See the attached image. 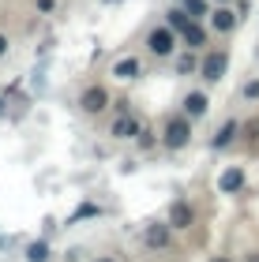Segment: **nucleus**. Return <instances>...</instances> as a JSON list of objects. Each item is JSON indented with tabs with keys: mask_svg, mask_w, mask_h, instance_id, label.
<instances>
[{
	"mask_svg": "<svg viewBox=\"0 0 259 262\" xmlns=\"http://www.w3.org/2000/svg\"><path fill=\"white\" fill-rule=\"evenodd\" d=\"M176 45H181V34H176L173 27H154L147 34V49H150V56H158V60H169V56L176 53Z\"/></svg>",
	"mask_w": 259,
	"mask_h": 262,
	"instance_id": "f257e3e1",
	"label": "nucleus"
},
{
	"mask_svg": "<svg viewBox=\"0 0 259 262\" xmlns=\"http://www.w3.org/2000/svg\"><path fill=\"white\" fill-rule=\"evenodd\" d=\"M162 142H166L169 150H184L188 142H192V120H188L184 113H176L166 120V131H162Z\"/></svg>",
	"mask_w": 259,
	"mask_h": 262,
	"instance_id": "f03ea898",
	"label": "nucleus"
},
{
	"mask_svg": "<svg viewBox=\"0 0 259 262\" xmlns=\"http://www.w3.org/2000/svg\"><path fill=\"white\" fill-rule=\"evenodd\" d=\"M199 75H203L207 82H218L222 75L229 71V53H222V49H203V56H199Z\"/></svg>",
	"mask_w": 259,
	"mask_h": 262,
	"instance_id": "7ed1b4c3",
	"label": "nucleus"
},
{
	"mask_svg": "<svg viewBox=\"0 0 259 262\" xmlns=\"http://www.w3.org/2000/svg\"><path fill=\"white\" fill-rule=\"evenodd\" d=\"M173 244V225H147L143 229V247L150 251H166Z\"/></svg>",
	"mask_w": 259,
	"mask_h": 262,
	"instance_id": "20e7f679",
	"label": "nucleus"
},
{
	"mask_svg": "<svg viewBox=\"0 0 259 262\" xmlns=\"http://www.w3.org/2000/svg\"><path fill=\"white\" fill-rule=\"evenodd\" d=\"M79 105H83V113L98 116L105 105H109V90H105V86H87V90H83V98H79Z\"/></svg>",
	"mask_w": 259,
	"mask_h": 262,
	"instance_id": "39448f33",
	"label": "nucleus"
},
{
	"mask_svg": "<svg viewBox=\"0 0 259 262\" xmlns=\"http://www.w3.org/2000/svg\"><path fill=\"white\" fill-rule=\"evenodd\" d=\"M139 127H143V124H139L128 109H121V113H116V120H113V131H109V135H113V139H135Z\"/></svg>",
	"mask_w": 259,
	"mask_h": 262,
	"instance_id": "423d86ee",
	"label": "nucleus"
},
{
	"mask_svg": "<svg viewBox=\"0 0 259 262\" xmlns=\"http://www.w3.org/2000/svg\"><path fill=\"white\" fill-rule=\"evenodd\" d=\"M181 41H184V49H195V53H203V45H207V30H203V23L192 19L188 27L181 30Z\"/></svg>",
	"mask_w": 259,
	"mask_h": 262,
	"instance_id": "0eeeda50",
	"label": "nucleus"
},
{
	"mask_svg": "<svg viewBox=\"0 0 259 262\" xmlns=\"http://www.w3.org/2000/svg\"><path fill=\"white\" fill-rule=\"evenodd\" d=\"M207 109H210V98H207V94L203 90H192V94H188V98H184V116H188V120H199V116H207Z\"/></svg>",
	"mask_w": 259,
	"mask_h": 262,
	"instance_id": "6e6552de",
	"label": "nucleus"
},
{
	"mask_svg": "<svg viewBox=\"0 0 259 262\" xmlns=\"http://www.w3.org/2000/svg\"><path fill=\"white\" fill-rule=\"evenodd\" d=\"M192 221H195V210L188 206L184 199H176L169 206V225H173V229H192Z\"/></svg>",
	"mask_w": 259,
	"mask_h": 262,
	"instance_id": "1a4fd4ad",
	"label": "nucleus"
},
{
	"mask_svg": "<svg viewBox=\"0 0 259 262\" xmlns=\"http://www.w3.org/2000/svg\"><path fill=\"white\" fill-rule=\"evenodd\" d=\"M218 187H222V195H237L244 187V169L241 165H229V169L218 176Z\"/></svg>",
	"mask_w": 259,
	"mask_h": 262,
	"instance_id": "9d476101",
	"label": "nucleus"
},
{
	"mask_svg": "<svg viewBox=\"0 0 259 262\" xmlns=\"http://www.w3.org/2000/svg\"><path fill=\"white\" fill-rule=\"evenodd\" d=\"M210 27H214L218 34H229L233 27H237V15H233V4H218L214 11H210Z\"/></svg>",
	"mask_w": 259,
	"mask_h": 262,
	"instance_id": "9b49d317",
	"label": "nucleus"
},
{
	"mask_svg": "<svg viewBox=\"0 0 259 262\" xmlns=\"http://www.w3.org/2000/svg\"><path fill=\"white\" fill-rule=\"evenodd\" d=\"M241 131H244V127H241V120H226V124H222V127L214 131V139H210V146H214V150H226L229 142H233V139L241 135Z\"/></svg>",
	"mask_w": 259,
	"mask_h": 262,
	"instance_id": "f8f14e48",
	"label": "nucleus"
},
{
	"mask_svg": "<svg viewBox=\"0 0 259 262\" xmlns=\"http://www.w3.org/2000/svg\"><path fill=\"white\" fill-rule=\"evenodd\" d=\"M113 75H116V79H124V82H132V79L143 75V64H139L135 56H124V60H116V64H113Z\"/></svg>",
	"mask_w": 259,
	"mask_h": 262,
	"instance_id": "ddd939ff",
	"label": "nucleus"
},
{
	"mask_svg": "<svg viewBox=\"0 0 259 262\" xmlns=\"http://www.w3.org/2000/svg\"><path fill=\"white\" fill-rule=\"evenodd\" d=\"M173 68L181 71V75H192V71L199 68V60H195V49H184V53H173Z\"/></svg>",
	"mask_w": 259,
	"mask_h": 262,
	"instance_id": "4468645a",
	"label": "nucleus"
},
{
	"mask_svg": "<svg viewBox=\"0 0 259 262\" xmlns=\"http://www.w3.org/2000/svg\"><path fill=\"white\" fill-rule=\"evenodd\" d=\"M27 262H49V244H45V240L27 244Z\"/></svg>",
	"mask_w": 259,
	"mask_h": 262,
	"instance_id": "2eb2a0df",
	"label": "nucleus"
},
{
	"mask_svg": "<svg viewBox=\"0 0 259 262\" xmlns=\"http://www.w3.org/2000/svg\"><path fill=\"white\" fill-rule=\"evenodd\" d=\"M188 23H192V15H188V11H184V8H173V11H169V15H166V27H173L176 34H181V30L188 27Z\"/></svg>",
	"mask_w": 259,
	"mask_h": 262,
	"instance_id": "dca6fc26",
	"label": "nucleus"
},
{
	"mask_svg": "<svg viewBox=\"0 0 259 262\" xmlns=\"http://www.w3.org/2000/svg\"><path fill=\"white\" fill-rule=\"evenodd\" d=\"M184 11L192 19H207L210 15V0H184Z\"/></svg>",
	"mask_w": 259,
	"mask_h": 262,
	"instance_id": "f3484780",
	"label": "nucleus"
},
{
	"mask_svg": "<svg viewBox=\"0 0 259 262\" xmlns=\"http://www.w3.org/2000/svg\"><path fill=\"white\" fill-rule=\"evenodd\" d=\"M139 146H143V150H150V146H154V131H150V127H139Z\"/></svg>",
	"mask_w": 259,
	"mask_h": 262,
	"instance_id": "a211bd4d",
	"label": "nucleus"
},
{
	"mask_svg": "<svg viewBox=\"0 0 259 262\" xmlns=\"http://www.w3.org/2000/svg\"><path fill=\"white\" fill-rule=\"evenodd\" d=\"M244 98H248V101H259V79L244 82Z\"/></svg>",
	"mask_w": 259,
	"mask_h": 262,
	"instance_id": "6ab92c4d",
	"label": "nucleus"
},
{
	"mask_svg": "<svg viewBox=\"0 0 259 262\" xmlns=\"http://www.w3.org/2000/svg\"><path fill=\"white\" fill-rule=\"evenodd\" d=\"M38 11H42V15H49V11H56V0H38Z\"/></svg>",
	"mask_w": 259,
	"mask_h": 262,
	"instance_id": "aec40b11",
	"label": "nucleus"
},
{
	"mask_svg": "<svg viewBox=\"0 0 259 262\" xmlns=\"http://www.w3.org/2000/svg\"><path fill=\"white\" fill-rule=\"evenodd\" d=\"M94 213H98V206H79V210H75V221H79V217H94Z\"/></svg>",
	"mask_w": 259,
	"mask_h": 262,
	"instance_id": "412c9836",
	"label": "nucleus"
},
{
	"mask_svg": "<svg viewBox=\"0 0 259 262\" xmlns=\"http://www.w3.org/2000/svg\"><path fill=\"white\" fill-rule=\"evenodd\" d=\"M4 53H8V38L0 34V56H4Z\"/></svg>",
	"mask_w": 259,
	"mask_h": 262,
	"instance_id": "4be33fe9",
	"label": "nucleus"
},
{
	"mask_svg": "<svg viewBox=\"0 0 259 262\" xmlns=\"http://www.w3.org/2000/svg\"><path fill=\"white\" fill-rule=\"evenodd\" d=\"M210 262H233V258H226V255H214V258H210Z\"/></svg>",
	"mask_w": 259,
	"mask_h": 262,
	"instance_id": "5701e85b",
	"label": "nucleus"
},
{
	"mask_svg": "<svg viewBox=\"0 0 259 262\" xmlns=\"http://www.w3.org/2000/svg\"><path fill=\"white\" fill-rule=\"evenodd\" d=\"M248 262H259V255H248Z\"/></svg>",
	"mask_w": 259,
	"mask_h": 262,
	"instance_id": "b1692460",
	"label": "nucleus"
},
{
	"mask_svg": "<svg viewBox=\"0 0 259 262\" xmlns=\"http://www.w3.org/2000/svg\"><path fill=\"white\" fill-rule=\"evenodd\" d=\"M214 4H233V0H214Z\"/></svg>",
	"mask_w": 259,
	"mask_h": 262,
	"instance_id": "393cba45",
	"label": "nucleus"
},
{
	"mask_svg": "<svg viewBox=\"0 0 259 262\" xmlns=\"http://www.w3.org/2000/svg\"><path fill=\"white\" fill-rule=\"evenodd\" d=\"M98 262H116V258H98Z\"/></svg>",
	"mask_w": 259,
	"mask_h": 262,
	"instance_id": "a878e982",
	"label": "nucleus"
}]
</instances>
